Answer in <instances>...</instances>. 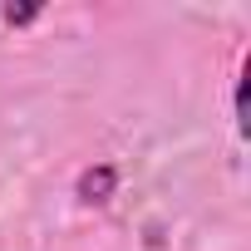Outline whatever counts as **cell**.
Returning a JSON list of instances; mask_svg holds the SVG:
<instances>
[{"mask_svg": "<svg viewBox=\"0 0 251 251\" xmlns=\"http://www.w3.org/2000/svg\"><path fill=\"white\" fill-rule=\"evenodd\" d=\"M113 192H118V168H113V163H89V168L74 177V197H79L84 207H108Z\"/></svg>", "mask_w": 251, "mask_h": 251, "instance_id": "cell-1", "label": "cell"}, {"mask_svg": "<svg viewBox=\"0 0 251 251\" xmlns=\"http://www.w3.org/2000/svg\"><path fill=\"white\" fill-rule=\"evenodd\" d=\"M246 89H251V54H241V69H236V133L246 138V128H251V123H246Z\"/></svg>", "mask_w": 251, "mask_h": 251, "instance_id": "cell-2", "label": "cell"}, {"mask_svg": "<svg viewBox=\"0 0 251 251\" xmlns=\"http://www.w3.org/2000/svg\"><path fill=\"white\" fill-rule=\"evenodd\" d=\"M45 15V5H0V25H10V30H25Z\"/></svg>", "mask_w": 251, "mask_h": 251, "instance_id": "cell-3", "label": "cell"}]
</instances>
